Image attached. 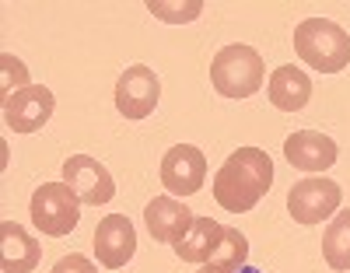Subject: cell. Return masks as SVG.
<instances>
[{"label": "cell", "mask_w": 350, "mask_h": 273, "mask_svg": "<svg viewBox=\"0 0 350 273\" xmlns=\"http://www.w3.org/2000/svg\"><path fill=\"white\" fill-rule=\"evenodd\" d=\"M273 186V161L262 147H239L224 158V165L214 175V200L231 210L245 214L252 210Z\"/></svg>", "instance_id": "1"}, {"label": "cell", "mask_w": 350, "mask_h": 273, "mask_svg": "<svg viewBox=\"0 0 350 273\" xmlns=\"http://www.w3.org/2000/svg\"><path fill=\"white\" fill-rule=\"evenodd\" d=\"M295 53L312 70L340 74L350 64V36L329 18H305L295 28Z\"/></svg>", "instance_id": "2"}, {"label": "cell", "mask_w": 350, "mask_h": 273, "mask_svg": "<svg viewBox=\"0 0 350 273\" xmlns=\"http://www.w3.org/2000/svg\"><path fill=\"white\" fill-rule=\"evenodd\" d=\"M211 81H214V91L224 99H249L267 81V64H262V56L252 46L231 42V46L214 53Z\"/></svg>", "instance_id": "3"}, {"label": "cell", "mask_w": 350, "mask_h": 273, "mask_svg": "<svg viewBox=\"0 0 350 273\" xmlns=\"http://www.w3.org/2000/svg\"><path fill=\"white\" fill-rule=\"evenodd\" d=\"M32 224L49 235V238H64L77 228L81 221V200L67 182H42L32 193Z\"/></svg>", "instance_id": "4"}, {"label": "cell", "mask_w": 350, "mask_h": 273, "mask_svg": "<svg viewBox=\"0 0 350 273\" xmlns=\"http://www.w3.org/2000/svg\"><path fill=\"white\" fill-rule=\"evenodd\" d=\"M343 193L333 179H301L287 193V210L298 224H323L329 214H336Z\"/></svg>", "instance_id": "5"}, {"label": "cell", "mask_w": 350, "mask_h": 273, "mask_svg": "<svg viewBox=\"0 0 350 273\" xmlns=\"http://www.w3.org/2000/svg\"><path fill=\"white\" fill-rule=\"evenodd\" d=\"M158 99H161V77L144 64L126 67L116 81V109L126 119H148L158 109Z\"/></svg>", "instance_id": "6"}, {"label": "cell", "mask_w": 350, "mask_h": 273, "mask_svg": "<svg viewBox=\"0 0 350 273\" xmlns=\"http://www.w3.org/2000/svg\"><path fill=\"white\" fill-rule=\"evenodd\" d=\"M64 182L77 193V200L88 203V207H102V203H109L116 196V179L92 155H70L64 161Z\"/></svg>", "instance_id": "7"}, {"label": "cell", "mask_w": 350, "mask_h": 273, "mask_svg": "<svg viewBox=\"0 0 350 273\" xmlns=\"http://www.w3.org/2000/svg\"><path fill=\"white\" fill-rule=\"evenodd\" d=\"M53 109H56L53 91L46 84H28V88L4 99V123L14 133H36L49 123Z\"/></svg>", "instance_id": "8"}, {"label": "cell", "mask_w": 350, "mask_h": 273, "mask_svg": "<svg viewBox=\"0 0 350 273\" xmlns=\"http://www.w3.org/2000/svg\"><path fill=\"white\" fill-rule=\"evenodd\" d=\"M203 179H207V158H203L200 147L175 144V147L165 151V158H161V182H165L168 193H175V196L200 193Z\"/></svg>", "instance_id": "9"}, {"label": "cell", "mask_w": 350, "mask_h": 273, "mask_svg": "<svg viewBox=\"0 0 350 273\" xmlns=\"http://www.w3.org/2000/svg\"><path fill=\"white\" fill-rule=\"evenodd\" d=\"M137 252V228L123 214H109L95 228V259L105 270H120Z\"/></svg>", "instance_id": "10"}, {"label": "cell", "mask_w": 350, "mask_h": 273, "mask_svg": "<svg viewBox=\"0 0 350 273\" xmlns=\"http://www.w3.org/2000/svg\"><path fill=\"white\" fill-rule=\"evenodd\" d=\"M144 221H148V231L154 242H165V246H179V242L189 235L193 228V210L175 200V196H154L148 207H144Z\"/></svg>", "instance_id": "11"}, {"label": "cell", "mask_w": 350, "mask_h": 273, "mask_svg": "<svg viewBox=\"0 0 350 273\" xmlns=\"http://www.w3.org/2000/svg\"><path fill=\"white\" fill-rule=\"evenodd\" d=\"M336 155H340L336 140L319 130H298L284 140V158L291 161V168L301 172H326L336 165Z\"/></svg>", "instance_id": "12"}, {"label": "cell", "mask_w": 350, "mask_h": 273, "mask_svg": "<svg viewBox=\"0 0 350 273\" xmlns=\"http://www.w3.org/2000/svg\"><path fill=\"white\" fill-rule=\"evenodd\" d=\"M42 259L39 242L14 221H0V270L4 273H32Z\"/></svg>", "instance_id": "13"}, {"label": "cell", "mask_w": 350, "mask_h": 273, "mask_svg": "<svg viewBox=\"0 0 350 273\" xmlns=\"http://www.w3.org/2000/svg\"><path fill=\"white\" fill-rule=\"evenodd\" d=\"M267 95H270L273 109H280V112H301L308 105V99H312V81L295 64H284V67H277L270 74Z\"/></svg>", "instance_id": "14"}, {"label": "cell", "mask_w": 350, "mask_h": 273, "mask_svg": "<svg viewBox=\"0 0 350 273\" xmlns=\"http://www.w3.org/2000/svg\"><path fill=\"white\" fill-rule=\"evenodd\" d=\"M221 231H224V224H217L211 218H196L189 235L175 246V256L183 263H207L211 252L217 249V242H221Z\"/></svg>", "instance_id": "15"}, {"label": "cell", "mask_w": 350, "mask_h": 273, "mask_svg": "<svg viewBox=\"0 0 350 273\" xmlns=\"http://www.w3.org/2000/svg\"><path fill=\"white\" fill-rule=\"evenodd\" d=\"M323 256H326L329 270L350 273V210H340L329 221V228L323 235Z\"/></svg>", "instance_id": "16"}, {"label": "cell", "mask_w": 350, "mask_h": 273, "mask_svg": "<svg viewBox=\"0 0 350 273\" xmlns=\"http://www.w3.org/2000/svg\"><path fill=\"white\" fill-rule=\"evenodd\" d=\"M245 256H249V238H245L239 228H224L217 249H214L211 259H207V266H214V270H221V273H239V270L245 266Z\"/></svg>", "instance_id": "17"}, {"label": "cell", "mask_w": 350, "mask_h": 273, "mask_svg": "<svg viewBox=\"0 0 350 273\" xmlns=\"http://www.w3.org/2000/svg\"><path fill=\"white\" fill-rule=\"evenodd\" d=\"M0 70H4V81H0V88H4V99L14 95V91H21V88H28V70H25L21 60H14L11 53L0 56Z\"/></svg>", "instance_id": "18"}, {"label": "cell", "mask_w": 350, "mask_h": 273, "mask_svg": "<svg viewBox=\"0 0 350 273\" xmlns=\"http://www.w3.org/2000/svg\"><path fill=\"white\" fill-rule=\"evenodd\" d=\"M148 11L161 18L165 25H186L203 11V4H148Z\"/></svg>", "instance_id": "19"}, {"label": "cell", "mask_w": 350, "mask_h": 273, "mask_svg": "<svg viewBox=\"0 0 350 273\" xmlns=\"http://www.w3.org/2000/svg\"><path fill=\"white\" fill-rule=\"evenodd\" d=\"M49 273H98V270H95V263L88 259V256H77L74 252V256H64Z\"/></svg>", "instance_id": "20"}, {"label": "cell", "mask_w": 350, "mask_h": 273, "mask_svg": "<svg viewBox=\"0 0 350 273\" xmlns=\"http://www.w3.org/2000/svg\"><path fill=\"white\" fill-rule=\"evenodd\" d=\"M196 273H221V270H214V266H207V263H203V266H200Z\"/></svg>", "instance_id": "21"}, {"label": "cell", "mask_w": 350, "mask_h": 273, "mask_svg": "<svg viewBox=\"0 0 350 273\" xmlns=\"http://www.w3.org/2000/svg\"><path fill=\"white\" fill-rule=\"evenodd\" d=\"M239 273H262V270H256V266H242Z\"/></svg>", "instance_id": "22"}]
</instances>
